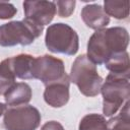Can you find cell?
Here are the masks:
<instances>
[{"label": "cell", "mask_w": 130, "mask_h": 130, "mask_svg": "<svg viewBox=\"0 0 130 130\" xmlns=\"http://www.w3.org/2000/svg\"><path fill=\"white\" fill-rule=\"evenodd\" d=\"M23 11L26 21L44 27L53 20L56 4L54 1H24Z\"/></svg>", "instance_id": "8"}, {"label": "cell", "mask_w": 130, "mask_h": 130, "mask_svg": "<svg viewBox=\"0 0 130 130\" xmlns=\"http://www.w3.org/2000/svg\"><path fill=\"white\" fill-rule=\"evenodd\" d=\"M41 120V113L34 106L10 107L4 113L3 126L5 130H36Z\"/></svg>", "instance_id": "6"}, {"label": "cell", "mask_w": 130, "mask_h": 130, "mask_svg": "<svg viewBox=\"0 0 130 130\" xmlns=\"http://www.w3.org/2000/svg\"><path fill=\"white\" fill-rule=\"evenodd\" d=\"M30 73L31 79H39L45 86L59 81L68 75L63 61L51 55L35 57Z\"/></svg>", "instance_id": "7"}, {"label": "cell", "mask_w": 130, "mask_h": 130, "mask_svg": "<svg viewBox=\"0 0 130 130\" xmlns=\"http://www.w3.org/2000/svg\"><path fill=\"white\" fill-rule=\"evenodd\" d=\"M78 130H107L106 118L94 113L85 115L79 122Z\"/></svg>", "instance_id": "16"}, {"label": "cell", "mask_w": 130, "mask_h": 130, "mask_svg": "<svg viewBox=\"0 0 130 130\" xmlns=\"http://www.w3.org/2000/svg\"><path fill=\"white\" fill-rule=\"evenodd\" d=\"M6 110H7V106H6V104L0 103V117H1L2 115H4V113H5Z\"/></svg>", "instance_id": "21"}, {"label": "cell", "mask_w": 130, "mask_h": 130, "mask_svg": "<svg viewBox=\"0 0 130 130\" xmlns=\"http://www.w3.org/2000/svg\"><path fill=\"white\" fill-rule=\"evenodd\" d=\"M45 44L52 53L73 56L79 49V37L70 25L57 22L47 28Z\"/></svg>", "instance_id": "4"}, {"label": "cell", "mask_w": 130, "mask_h": 130, "mask_svg": "<svg viewBox=\"0 0 130 130\" xmlns=\"http://www.w3.org/2000/svg\"><path fill=\"white\" fill-rule=\"evenodd\" d=\"M70 78L67 75L63 79L45 86L44 100L52 108H61L69 101Z\"/></svg>", "instance_id": "9"}, {"label": "cell", "mask_w": 130, "mask_h": 130, "mask_svg": "<svg viewBox=\"0 0 130 130\" xmlns=\"http://www.w3.org/2000/svg\"><path fill=\"white\" fill-rule=\"evenodd\" d=\"M81 18L86 26L92 29L105 28L110 22V17L100 4H87L81 10Z\"/></svg>", "instance_id": "10"}, {"label": "cell", "mask_w": 130, "mask_h": 130, "mask_svg": "<svg viewBox=\"0 0 130 130\" xmlns=\"http://www.w3.org/2000/svg\"><path fill=\"white\" fill-rule=\"evenodd\" d=\"M15 83V76L10 68L8 58L0 63V95H4Z\"/></svg>", "instance_id": "17"}, {"label": "cell", "mask_w": 130, "mask_h": 130, "mask_svg": "<svg viewBox=\"0 0 130 130\" xmlns=\"http://www.w3.org/2000/svg\"><path fill=\"white\" fill-rule=\"evenodd\" d=\"M104 11L109 17L113 16L116 19H127L129 16V2L105 0Z\"/></svg>", "instance_id": "14"}, {"label": "cell", "mask_w": 130, "mask_h": 130, "mask_svg": "<svg viewBox=\"0 0 130 130\" xmlns=\"http://www.w3.org/2000/svg\"><path fill=\"white\" fill-rule=\"evenodd\" d=\"M69 78L85 96H95L101 92L103 78L98 73L95 64L88 59L86 54L76 57L71 66Z\"/></svg>", "instance_id": "3"}, {"label": "cell", "mask_w": 130, "mask_h": 130, "mask_svg": "<svg viewBox=\"0 0 130 130\" xmlns=\"http://www.w3.org/2000/svg\"><path fill=\"white\" fill-rule=\"evenodd\" d=\"M41 130H65L61 123L57 121H49L46 122L42 127Z\"/></svg>", "instance_id": "20"}, {"label": "cell", "mask_w": 130, "mask_h": 130, "mask_svg": "<svg viewBox=\"0 0 130 130\" xmlns=\"http://www.w3.org/2000/svg\"><path fill=\"white\" fill-rule=\"evenodd\" d=\"M17 13V9L12 3L0 2V19L12 18Z\"/></svg>", "instance_id": "19"}, {"label": "cell", "mask_w": 130, "mask_h": 130, "mask_svg": "<svg viewBox=\"0 0 130 130\" xmlns=\"http://www.w3.org/2000/svg\"><path fill=\"white\" fill-rule=\"evenodd\" d=\"M35 57L29 54H19L8 58L10 68L15 76L19 79H31V66Z\"/></svg>", "instance_id": "12"}, {"label": "cell", "mask_w": 130, "mask_h": 130, "mask_svg": "<svg viewBox=\"0 0 130 130\" xmlns=\"http://www.w3.org/2000/svg\"><path fill=\"white\" fill-rule=\"evenodd\" d=\"M32 91L30 86L25 82L14 83L4 94L6 106L18 107L26 105L30 102Z\"/></svg>", "instance_id": "11"}, {"label": "cell", "mask_w": 130, "mask_h": 130, "mask_svg": "<svg viewBox=\"0 0 130 130\" xmlns=\"http://www.w3.org/2000/svg\"><path fill=\"white\" fill-rule=\"evenodd\" d=\"M43 29L44 27L35 25L25 19L4 23L0 25V46H28L42 35Z\"/></svg>", "instance_id": "5"}, {"label": "cell", "mask_w": 130, "mask_h": 130, "mask_svg": "<svg viewBox=\"0 0 130 130\" xmlns=\"http://www.w3.org/2000/svg\"><path fill=\"white\" fill-rule=\"evenodd\" d=\"M128 44V31L122 26L98 29L87 42L86 56L93 64L102 65L112 56L127 51Z\"/></svg>", "instance_id": "1"}, {"label": "cell", "mask_w": 130, "mask_h": 130, "mask_svg": "<svg viewBox=\"0 0 130 130\" xmlns=\"http://www.w3.org/2000/svg\"><path fill=\"white\" fill-rule=\"evenodd\" d=\"M129 75L109 73L102 84L103 113L106 117H111L129 101L130 83Z\"/></svg>", "instance_id": "2"}, {"label": "cell", "mask_w": 130, "mask_h": 130, "mask_svg": "<svg viewBox=\"0 0 130 130\" xmlns=\"http://www.w3.org/2000/svg\"><path fill=\"white\" fill-rule=\"evenodd\" d=\"M106 68L114 74L120 75H129L130 74V62L129 54L127 51L118 53L112 56L106 63Z\"/></svg>", "instance_id": "13"}, {"label": "cell", "mask_w": 130, "mask_h": 130, "mask_svg": "<svg viewBox=\"0 0 130 130\" xmlns=\"http://www.w3.org/2000/svg\"><path fill=\"white\" fill-rule=\"evenodd\" d=\"M107 130H130L129 101L124 104L117 116L107 121Z\"/></svg>", "instance_id": "15"}, {"label": "cell", "mask_w": 130, "mask_h": 130, "mask_svg": "<svg viewBox=\"0 0 130 130\" xmlns=\"http://www.w3.org/2000/svg\"><path fill=\"white\" fill-rule=\"evenodd\" d=\"M56 4V12L60 17H69L75 8L76 2L73 1H57Z\"/></svg>", "instance_id": "18"}]
</instances>
